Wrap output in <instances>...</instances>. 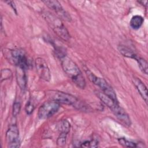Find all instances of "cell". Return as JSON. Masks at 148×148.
Returning a JSON list of instances; mask_svg holds the SVG:
<instances>
[{
	"instance_id": "1",
	"label": "cell",
	"mask_w": 148,
	"mask_h": 148,
	"mask_svg": "<svg viewBox=\"0 0 148 148\" xmlns=\"http://www.w3.org/2000/svg\"><path fill=\"white\" fill-rule=\"evenodd\" d=\"M61 66L64 72L72 79L73 82L80 88L86 87V80L77 64L66 56L61 58Z\"/></svg>"
},
{
	"instance_id": "2",
	"label": "cell",
	"mask_w": 148,
	"mask_h": 148,
	"mask_svg": "<svg viewBox=\"0 0 148 148\" xmlns=\"http://www.w3.org/2000/svg\"><path fill=\"white\" fill-rule=\"evenodd\" d=\"M42 15L49 27L60 38L65 41L70 39V34L60 17L48 11L42 12Z\"/></svg>"
},
{
	"instance_id": "3",
	"label": "cell",
	"mask_w": 148,
	"mask_h": 148,
	"mask_svg": "<svg viewBox=\"0 0 148 148\" xmlns=\"http://www.w3.org/2000/svg\"><path fill=\"white\" fill-rule=\"evenodd\" d=\"M46 95L50 100L56 101L59 103L71 105L78 109L83 108L79 99L70 94L58 90H48L46 92Z\"/></svg>"
},
{
	"instance_id": "4",
	"label": "cell",
	"mask_w": 148,
	"mask_h": 148,
	"mask_svg": "<svg viewBox=\"0 0 148 148\" xmlns=\"http://www.w3.org/2000/svg\"><path fill=\"white\" fill-rule=\"evenodd\" d=\"M4 56L12 62L13 64L20 67L24 70L28 69L30 65L29 61L26 56L25 51L21 49H16L13 50H8L6 51L5 49L3 50Z\"/></svg>"
},
{
	"instance_id": "5",
	"label": "cell",
	"mask_w": 148,
	"mask_h": 148,
	"mask_svg": "<svg viewBox=\"0 0 148 148\" xmlns=\"http://www.w3.org/2000/svg\"><path fill=\"white\" fill-rule=\"evenodd\" d=\"M85 72L91 82L98 86L103 94L110 97L115 102H118L115 91L104 79L97 76L88 69H86Z\"/></svg>"
},
{
	"instance_id": "6",
	"label": "cell",
	"mask_w": 148,
	"mask_h": 148,
	"mask_svg": "<svg viewBox=\"0 0 148 148\" xmlns=\"http://www.w3.org/2000/svg\"><path fill=\"white\" fill-rule=\"evenodd\" d=\"M59 103L54 101H48L44 102L39 108L38 112V117L40 119H46L51 117L60 109Z\"/></svg>"
},
{
	"instance_id": "7",
	"label": "cell",
	"mask_w": 148,
	"mask_h": 148,
	"mask_svg": "<svg viewBox=\"0 0 148 148\" xmlns=\"http://www.w3.org/2000/svg\"><path fill=\"white\" fill-rule=\"evenodd\" d=\"M6 139L9 147L16 148L20 147L19 131L16 124H12L6 133Z\"/></svg>"
},
{
	"instance_id": "8",
	"label": "cell",
	"mask_w": 148,
	"mask_h": 148,
	"mask_svg": "<svg viewBox=\"0 0 148 148\" xmlns=\"http://www.w3.org/2000/svg\"><path fill=\"white\" fill-rule=\"evenodd\" d=\"M35 65L39 77L46 82H49L51 79V73L45 60L38 57L35 61Z\"/></svg>"
},
{
	"instance_id": "9",
	"label": "cell",
	"mask_w": 148,
	"mask_h": 148,
	"mask_svg": "<svg viewBox=\"0 0 148 148\" xmlns=\"http://www.w3.org/2000/svg\"><path fill=\"white\" fill-rule=\"evenodd\" d=\"M43 2L50 9L55 12L58 17L61 19H63L65 21H70L71 20V17L69 14L66 12V11L63 9L61 3L58 1L55 0H46L43 1Z\"/></svg>"
},
{
	"instance_id": "10",
	"label": "cell",
	"mask_w": 148,
	"mask_h": 148,
	"mask_svg": "<svg viewBox=\"0 0 148 148\" xmlns=\"http://www.w3.org/2000/svg\"><path fill=\"white\" fill-rule=\"evenodd\" d=\"M109 109L112 110L116 118L124 125H131V121L129 115L125 110L119 105V103H114Z\"/></svg>"
},
{
	"instance_id": "11",
	"label": "cell",
	"mask_w": 148,
	"mask_h": 148,
	"mask_svg": "<svg viewBox=\"0 0 148 148\" xmlns=\"http://www.w3.org/2000/svg\"><path fill=\"white\" fill-rule=\"evenodd\" d=\"M132 82L140 96L142 97L145 102L147 103V90L145 84L139 79L135 77L132 79Z\"/></svg>"
},
{
	"instance_id": "12",
	"label": "cell",
	"mask_w": 148,
	"mask_h": 148,
	"mask_svg": "<svg viewBox=\"0 0 148 148\" xmlns=\"http://www.w3.org/2000/svg\"><path fill=\"white\" fill-rule=\"evenodd\" d=\"M16 73L17 83L20 89L22 91H24L26 88L27 83L25 70L20 67H17Z\"/></svg>"
},
{
	"instance_id": "13",
	"label": "cell",
	"mask_w": 148,
	"mask_h": 148,
	"mask_svg": "<svg viewBox=\"0 0 148 148\" xmlns=\"http://www.w3.org/2000/svg\"><path fill=\"white\" fill-rule=\"evenodd\" d=\"M143 21L144 19L141 16H134L130 20V26L134 29H138L142 25Z\"/></svg>"
},
{
	"instance_id": "14",
	"label": "cell",
	"mask_w": 148,
	"mask_h": 148,
	"mask_svg": "<svg viewBox=\"0 0 148 148\" xmlns=\"http://www.w3.org/2000/svg\"><path fill=\"white\" fill-rule=\"evenodd\" d=\"M119 50L123 56L126 57L135 59V58L137 56V55L132 50L125 46L120 45L119 46Z\"/></svg>"
},
{
	"instance_id": "15",
	"label": "cell",
	"mask_w": 148,
	"mask_h": 148,
	"mask_svg": "<svg viewBox=\"0 0 148 148\" xmlns=\"http://www.w3.org/2000/svg\"><path fill=\"white\" fill-rule=\"evenodd\" d=\"M135 60L137 61L138 64V66L141 70V71L144 73L145 75L147 74V61L143 58L140 57L139 56H137L135 58Z\"/></svg>"
},
{
	"instance_id": "16",
	"label": "cell",
	"mask_w": 148,
	"mask_h": 148,
	"mask_svg": "<svg viewBox=\"0 0 148 148\" xmlns=\"http://www.w3.org/2000/svg\"><path fill=\"white\" fill-rule=\"evenodd\" d=\"M70 128L71 124L68 120H63L60 121L59 124V130L60 132L68 134L70 131Z\"/></svg>"
},
{
	"instance_id": "17",
	"label": "cell",
	"mask_w": 148,
	"mask_h": 148,
	"mask_svg": "<svg viewBox=\"0 0 148 148\" xmlns=\"http://www.w3.org/2000/svg\"><path fill=\"white\" fill-rule=\"evenodd\" d=\"M118 141H119V144L124 147H137L136 143L130 141V140H128L123 138H119L118 139Z\"/></svg>"
},
{
	"instance_id": "18",
	"label": "cell",
	"mask_w": 148,
	"mask_h": 148,
	"mask_svg": "<svg viewBox=\"0 0 148 148\" xmlns=\"http://www.w3.org/2000/svg\"><path fill=\"white\" fill-rule=\"evenodd\" d=\"M12 76V72L9 69H3L1 70V81L9 79Z\"/></svg>"
},
{
	"instance_id": "19",
	"label": "cell",
	"mask_w": 148,
	"mask_h": 148,
	"mask_svg": "<svg viewBox=\"0 0 148 148\" xmlns=\"http://www.w3.org/2000/svg\"><path fill=\"white\" fill-rule=\"evenodd\" d=\"M66 134L60 132V134L57 139V145L59 146H64L66 142Z\"/></svg>"
},
{
	"instance_id": "20",
	"label": "cell",
	"mask_w": 148,
	"mask_h": 148,
	"mask_svg": "<svg viewBox=\"0 0 148 148\" xmlns=\"http://www.w3.org/2000/svg\"><path fill=\"white\" fill-rule=\"evenodd\" d=\"M98 145V141L97 140H86L82 143L80 147H97Z\"/></svg>"
},
{
	"instance_id": "21",
	"label": "cell",
	"mask_w": 148,
	"mask_h": 148,
	"mask_svg": "<svg viewBox=\"0 0 148 148\" xmlns=\"http://www.w3.org/2000/svg\"><path fill=\"white\" fill-rule=\"evenodd\" d=\"M34 109H35V105L34 104V102L32 101L29 100L27 102L25 107V110L26 113L28 114H31L34 110Z\"/></svg>"
},
{
	"instance_id": "22",
	"label": "cell",
	"mask_w": 148,
	"mask_h": 148,
	"mask_svg": "<svg viewBox=\"0 0 148 148\" xmlns=\"http://www.w3.org/2000/svg\"><path fill=\"white\" fill-rule=\"evenodd\" d=\"M21 109V105L20 102H15L13 104V116L14 117H16L18 115Z\"/></svg>"
},
{
	"instance_id": "23",
	"label": "cell",
	"mask_w": 148,
	"mask_h": 148,
	"mask_svg": "<svg viewBox=\"0 0 148 148\" xmlns=\"http://www.w3.org/2000/svg\"><path fill=\"white\" fill-rule=\"evenodd\" d=\"M12 7V8L13 9V10H15V12H16V13H17V12H16V6H15V5H14V3L13 2H12V1H8V2H7Z\"/></svg>"
},
{
	"instance_id": "24",
	"label": "cell",
	"mask_w": 148,
	"mask_h": 148,
	"mask_svg": "<svg viewBox=\"0 0 148 148\" xmlns=\"http://www.w3.org/2000/svg\"><path fill=\"white\" fill-rule=\"evenodd\" d=\"M138 2L140 3L142 5L146 6L147 3V1H138Z\"/></svg>"
}]
</instances>
